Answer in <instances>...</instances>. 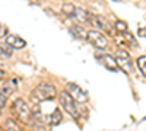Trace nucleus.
<instances>
[{"instance_id":"nucleus-20","label":"nucleus","mask_w":146,"mask_h":131,"mask_svg":"<svg viewBox=\"0 0 146 131\" xmlns=\"http://www.w3.org/2000/svg\"><path fill=\"white\" fill-rule=\"evenodd\" d=\"M3 79H5V71L0 70V80H3Z\"/></svg>"},{"instance_id":"nucleus-9","label":"nucleus","mask_w":146,"mask_h":131,"mask_svg":"<svg viewBox=\"0 0 146 131\" xmlns=\"http://www.w3.org/2000/svg\"><path fill=\"white\" fill-rule=\"evenodd\" d=\"M6 44H9L12 48H15V50H22V48L27 47L25 39H22L21 37H18V35H9V37L6 38Z\"/></svg>"},{"instance_id":"nucleus-4","label":"nucleus","mask_w":146,"mask_h":131,"mask_svg":"<svg viewBox=\"0 0 146 131\" xmlns=\"http://www.w3.org/2000/svg\"><path fill=\"white\" fill-rule=\"evenodd\" d=\"M60 103H62V106L64 108V111H66L70 117H73V118H78V117H79V111H78V108H76V102L70 98V95H69L66 90H63L62 93H60Z\"/></svg>"},{"instance_id":"nucleus-13","label":"nucleus","mask_w":146,"mask_h":131,"mask_svg":"<svg viewBox=\"0 0 146 131\" xmlns=\"http://www.w3.org/2000/svg\"><path fill=\"white\" fill-rule=\"evenodd\" d=\"M5 130H6V131H22L21 127L18 125V122L13 121V120H6V122H5Z\"/></svg>"},{"instance_id":"nucleus-14","label":"nucleus","mask_w":146,"mask_h":131,"mask_svg":"<svg viewBox=\"0 0 146 131\" xmlns=\"http://www.w3.org/2000/svg\"><path fill=\"white\" fill-rule=\"evenodd\" d=\"M137 67L140 68L142 74L146 77V55H142V57L137 58Z\"/></svg>"},{"instance_id":"nucleus-18","label":"nucleus","mask_w":146,"mask_h":131,"mask_svg":"<svg viewBox=\"0 0 146 131\" xmlns=\"http://www.w3.org/2000/svg\"><path fill=\"white\" fill-rule=\"evenodd\" d=\"M6 102H7V96H6V95H3L2 92H0V109L6 106Z\"/></svg>"},{"instance_id":"nucleus-19","label":"nucleus","mask_w":146,"mask_h":131,"mask_svg":"<svg viewBox=\"0 0 146 131\" xmlns=\"http://www.w3.org/2000/svg\"><path fill=\"white\" fill-rule=\"evenodd\" d=\"M6 32H7V29L0 23V38H3V37H6Z\"/></svg>"},{"instance_id":"nucleus-1","label":"nucleus","mask_w":146,"mask_h":131,"mask_svg":"<svg viewBox=\"0 0 146 131\" xmlns=\"http://www.w3.org/2000/svg\"><path fill=\"white\" fill-rule=\"evenodd\" d=\"M32 96H34V101L35 102L53 99L56 96V88L53 85H50V83H40V85L35 88Z\"/></svg>"},{"instance_id":"nucleus-2","label":"nucleus","mask_w":146,"mask_h":131,"mask_svg":"<svg viewBox=\"0 0 146 131\" xmlns=\"http://www.w3.org/2000/svg\"><path fill=\"white\" fill-rule=\"evenodd\" d=\"M12 111L18 117V120H21L23 122H29L32 120V112L23 99H16L13 102V105H12Z\"/></svg>"},{"instance_id":"nucleus-12","label":"nucleus","mask_w":146,"mask_h":131,"mask_svg":"<svg viewBox=\"0 0 146 131\" xmlns=\"http://www.w3.org/2000/svg\"><path fill=\"white\" fill-rule=\"evenodd\" d=\"M70 31H72V34L75 35L76 38H79V39H85V41H86V38H88V31H85L82 26L75 25V26H72V28H70Z\"/></svg>"},{"instance_id":"nucleus-5","label":"nucleus","mask_w":146,"mask_h":131,"mask_svg":"<svg viewBox=\"0 0 146 131\" xmlns=\"http://www.w3.org/2000/svg\"><path fill=\"white\" fill-rule=\"evenodd\" d=\"M86 41H89L95 48H98V50H105L107 47H108V39L107 37L100 32V31H88V38Z\"/></svg>"},{"instance_id":"nucleus-15","label":"nucleus","mask_w":146,"mask_h":131,"mask_svg":"<svg viewBox=\"0 0 146 131\" xmlns=\"http://www.w3.org/2000/svg\"><path fill=\"white\" fill-rule=\"evenodd\" d=\"M60 121H62V112H60V109H56L51 115V124L53 125H58Z\"/></svg>"},{"instance_id":"nucleus-17","label":"nucleus","mask_w":146,"mask_h":131,"mask_svg":"<svg viewBox=\"0 0 146 131\" xmlns=\"http://www.w3.org/2000/svg\"><path fill=\"white\" fill-rule=\"evenodd\" d=\"M73 7H75V5H72V3H64L63 7H62V10H63V13H64L66 16H70L72 12H73Z\"/></svg>"},{"instance_id":"nucleus-10","label":"nucleus","mask_w":146,"mask_h":131,"mask_svg":"<svg viewBox=\"0 0 146 131\" xmlns=\"http://www.w3.org/2000/svg\"><path fill=\"white\" fill-rule=\"evenodd\" d=\"M16 89H18V80L16 79H9L6 82V85L3 86V89H2V93L6 95V96H9V95L13 93Z\"/></svg>"},{"instance_id":"nucleus-7","label":"nucleus","mask_w":146,"mask_h":131,"mask_svg":"<svg viewBox=\"0 0 146 131\" xmlns=\"http://www.w3.org/2000/svg\"><path fill=\"white\" fill-rule=\"evenodd\" d=\"M70 18H73L75 19L79 25H88L89 23V18H91V13H88L85 9H82V7H73V12H72V15H70Z\"/></svg>"},{"instance_id":"nucleus-6","label":"nucleus","mask_w":146,"mask_h":131,"mask_svg":"<svg viewBox=\"0 0 146 131\" xmlns=\"http://www.w3.org/2000/svg\"><path fill=\"white\" fill-rule=\"evenodd\" d=\"M115 61H117V66H120V68H123V71H126V73H131L133 64H131V60H130V55L124 50H117Z\"/></svg>"},{"instance_id":"nucleus-3","label":"nucleus","mask_w":146,"mask_h":131,"mask_svg":"<svg viewBox=\"0 0 146 131\" xmlns=\"http://www.w3.org/2000/svg\"><path fill=\"white\" fill-rule=\"evenodd\" d=\"M66 92L70 95V98L75 102H79V103L88 102V93L85 92L80 86H78L76 83H67L66 85Z\"/></svg>"},{"instance_id":"nucleus-21","label":"nucleus","mask_w":146,"mask_h":131,"mask_svg":"<svg viewBox=\"0 0 146 131\" xmlns=\"http://www.w3.org/2000/svg\"><path fill=\"white\" fill-rule=\"evenodd\" d=\"M114 2H121V0H114Z\"/></svg>"},{"instance_id":"nucleus-16","label":"nucleus","mask_w":146,"mask_h":131,"mask_svg":"<svg viewBox=\"0 0 146 131\" xmlns=\"http://www.w3.org/2000/svg\"><path fill=\"white\" fill-rule=\"evenodd\" d=\"M115 29L118 31V32H127V23L126 22H123V20H117L115 22Z\"/></svg>"},{"instance_id":"nucleus-11","label":"nucleus","mask_w":146,"mask_h":131,"mask_svg":"<svg viewBox=\"0 0 146 131\" xmlns=\"http://www.w3.org/2000/svg\"><path fill=\"white\" fill-rule=\"evenodd\" d=\"M12 54H13V48L6 44V42H0V58L2 60H6V58H10Z\"/></svg>"},{"instance_id":"nucleus-8","label":"nucleus","mask_w":146,"mask_h":131,"mask_svg":"<svg viewBox=\"0 0 146 131\" xmlns=\"http://www.w3.org/2000/svg\"><path fill=\"white\" fill-rule=\"evenodd\" d=\"M96 60H98L105 68L111 70V71H118L120 70V67L117 66L115 58L111 57V55H108V54H98L96 55Z\"/></svg>"}]
</instances>
